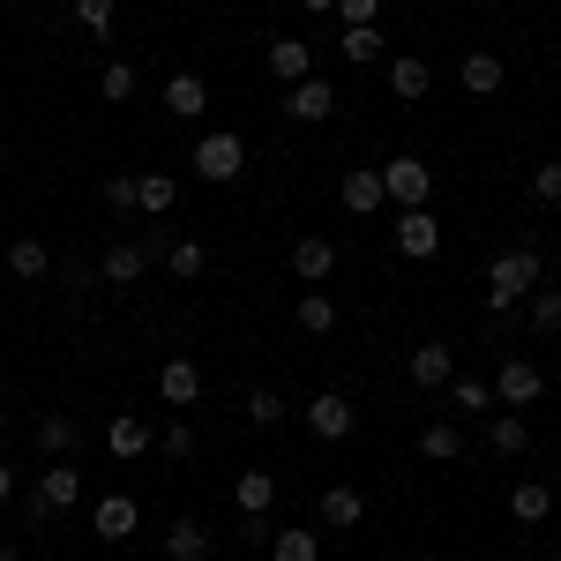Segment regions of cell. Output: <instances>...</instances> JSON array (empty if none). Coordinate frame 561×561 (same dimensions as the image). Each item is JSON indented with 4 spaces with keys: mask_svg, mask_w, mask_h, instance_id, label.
Returning a JSON list of instances; mask_svg holds the SVG:
<instances>
[{
    "mask_svg": "<svg viewBox=\"0 0 561 561\" xmlns=\"http://www.w3.org/2000/svg\"><path fill=\"white\" fill-rule=\"evenodd\" d=\"M547 285V270H539V248H502V255L486 262V307L494 314H510V307H524L531 293Z\"/></svg>",
    "mask_w": 561,
    "mask_h": 561,
    "instance_id": "cell-1",
    "label": "cell"
},
{
    "mask_svg": "<svg viewBox=\"0 0 561 561\" xmlns=\"http://www.w3.org/2000/svg\"><path fill=\"white\" fill-rule=\"evenodd\" d=\"M195 180H210V187H232V180L248 173V142H240V128H210L203 142H195Z\"/></svg>",
    "mask_w": 561,
    "mask_h": 561,
    "instance_id": "cell-2",
    "label": "cell"
},
{
    "mask_svg": "<svg viewBox=\"0 0 561 561\" xmlns=\"http://www.w3.org/2000/svg\"><path fill=\"white\" fill-rule=\"evenodd\" d=\"M76 502H83V472H76L68 457H53V465L38 472V494H31V517H68Z\"/></svg>",
    "mask_w": 561,
    "mask_h": 561,
    "instance_id": "cell-3",
    "label": "cell"
},
{
    "mask_svg": "<svg viewBox=\"0 0 561 561\" xmlns=\"http://www.w3.org/2000/svg\"><path fill=\"white\" fill-rule=\"evenodd\" d=\"M382 195L397 203V210H427L434 165H427V158H389V165H382Z\"/></svg>",
    "mask_w": 561,
    "mask_h": 561,
    "instance_id": "cell-4",
    "label": "cell"
},
{
    "mask_svg": "<svg viewBox=\"0 0 561 561\" xmlns=\"http://www.w3.org/2000/svg\"><path fill=\"white\" fill-rule=\"evenodd\" d=\"M397 255L404 262H434L442 255V217L434 210H397Z\"/></svg>",
    "mask_w": 561,
    "mask_h": 561,
    "instance_id": "cell-5",
    "label": "cell"
},
{
    "mask_svg": "<svg viewBox=\"0 0 561 561\" xmlns=\"http://www.w3.org/2000/svg\"><path fill=\"white\" fill-rule=\"evenodd\" d=\"M277 113H285V121H307V128H314V121H330V113H337V90L322 83V76H307V83H285Z\"/></svg>",
    "mask_w": 561,
    "mask_h": 561,
    "instance_id": "cell-6",
    "label": "cell"
},
{
    "mask_svg": "<svg viewBox=\"0 0 561 561\" xmlns=\"http://www.w3.org/2000/svg\"><path fill=\"white\" fill-rule=\"evenodd\" d=\"M300 412H307V427L322 434V442H345V434L359 427V412H352V397H337V389H322V397H307Z\"/></svg>",
    "mask_w": 561,
    "mask_h": 561,
    "instance_id": "cell-7",
    "label": "cell"
},
{
    "mask_svg": "<svg viewBox=\"0 0 561 561\" xmlns=\"http://www.w3.org/2000/svg\"><path fill=\"white\" fill-rule=\"evenodd\" d=\"M404 375L420 389H449V375H457V345H442V337H427V345H412V359H404Z\"/></svg>",
    "mask_w": 561,
    "mask_h": 561,
    "instance_id": "cell-8",
    "label": "cell"
},
{
    "mask_svg": "<svg viewBox=\"0 0 561 561\" xmlns=\"http://www.w3.org/2000/svg\"><path fill=\"white\" fill-rule=\"evenodd\" d=\"M135 524H142V510H135L128 494H105V502L90 510V531H98L105 547H128V539H135Z\"/></svg>",
    "mask_w": 561,
    "mask_h": 561,
    "instance_id": "cell-9",
    "label": "cell"
},
{
    "mask_svg": "<svg viewBox=\"0 0 561 561\" xmlns=\"http://www.w3.org/2000/svg\"><path fill=\"white\" fill-rule=\"evenodd\" d=\"M539 389H547L539 359H502V375H494V404H539Z\"/></svg>",
    "mask_w": 561,
    "mask_h": 561,
    "instance_id": "cell-10",
    "label": "cell"
},
{
    "mask_svg": "<svg viewBox=\"0 0 561 561\" xmlns=\"http://www.w3.org/2000/svg\"><path fill=\"white\" fill-rule=\"evenodd\" d=\"M337 203H345L352 217H375L389 203V195H382V165H352V173L337 180Z\"/></svg>",
    "mask_w": 561,
    "mask_h": 561,
    "instance_id": "cell-11",
    "label": "cell"
},
{
    "mask_svg": "<svg viewBox=\"0 0 561 561\" xmlns=\"http://www.w3.org/2000/svg\"><path fill=\"white\" fill-rule=\"evenodd\" d=\"M262 60H270L277 83H307V76H314V45H307V38H270V45H262Z\"/></svg>",
    "mask_w": 561,
    "mask_h": 561,
    "instance_id": "cell-12",
    "label": "cell"
},
{
    "mask_svg": "<svg viewBox=\"0 0 561 561\" xmlns=\"http://www.w3.org/2000/svg\"><path fill=\"white\" fill-rule=\"evenodd\" d=\"M457 83L472 90V98H494V90L510 83V68H502V53H486V45H472V53L457 60Z\"/></svg>",
    "mask_w": 561,
    "mask_h": 561,
    "instance_id": "cell-13",
    "label": "cell"
},
{
    "mask_svg": "<svg viewBox=\"0 0 561 561\" xmlns=\"http://www.w3.org/2000/svg\"><path fill=\"white\" fill-rule=\"evenodd\" d=\"M427 90H434V68L420 53H397V60H389V98H397V105H420Z\"/></svg>",
    "mask_w": 561,
    "mask_h": 561,
    "instance_id": "cell-14",
    "label": "cell"
},
{
    "mask_svg": "<svg viewBox=\"0 0 561 561\" xmlns=\"http://www.w3.org/2000/svg\"><path fill=\"white\" fill-rule=\"evenodd\" d=\"M165 113H173V121H203V113H210V83H203L195 68H180L173 83H165Z\"/></svg>",
    "mask_w": 561,
    "mask_h": 561,
    "instance_id": "cell-15",
    "label": "cell"
},
{
    "mask_svg": "<svg viewBox=\"0 0 561 561\" xmlns=\"http://www.w3.org/2000/svg\"><path fill=\"white\" fill-rule=\"evenodd\" d=\"M232 502H240V517H270V510H277V472L248 465V472L232 479Z\"/></svg>",
    "mask_w": 561,
    "mask_h": 561,
    "instance_id": "cell-16",
    "label": "cell"
},
{
    "mask_svg": "<svg viewBox=\"0 0 561 561\" xmlns=\"http://www.w3.org/2000/svg\"><path fill=\"white\" fill-rule=\"evenodd\" d=\"M142 270H150V248L121 240V248H105V262H98V285H142Z\"/></svg>",
    "mask_w": 561,
    "mask_h": 561,
    "instance_id": "cell-17",
    "label": "cell"
},
{
    "mask_svg": "<svg viewBox=\"0 0 561 561\" xmlns=\"http://www.w3.org/2000/svg\"><path fill=\"white\" fill-rule=\"evenodd\" d=\"M330 270H337V248H330V240H314V232L293 240V277H300V285H322Z\"/></svg>",
    "mask_w": 561,
    "mask_h": 561,
    "instance_id": "cell-18",
    "label": "cell"
},
{
    "mask_svg": "<svg viewBox=\"0 0 561 561\" xmlns=\"http://www.w3.org/2000/svg\"><path fill=\"white\" fill-rule=\"evenodd\" d=\"M158 397H165V404H195V397H203V367H195V359H165V367H158Z\"/></svg>",
    "mask_w": 561,
    "mask_h": 561,
    "instance_id": "cell-19",
    "label": "cell"
},
{
    "mask_svg": "<svg viewBox=\"0 0 561 561\" xmlns=\"http://www.w3.org/2000/svg\"><path fill=\"white\" fill-rule=\"evenodd\" d=\"M510 517L517 524H547L554 517V486H547V479H524L517 494H510Z\"/></svg>",
    "mask_w": 561,
    "mask_h": 561,
    "instance_id": "cell-20",
    "label": "cell"
},
{
    "mask_svg": "<svg viewBox=\"0 0 561 561\" xmlns=\"http://www.w3.org/2000/svg\"><path fill=\"white\" fill-rule=\"evenodd\" d=\"M359 517H367L359 486H322V524H337V531H359Z\"/></svg>",
    "mask_w": 561,
    "mask_h": 561,
    "instance_id": "cell-21",
    "label": "cell"
},
{
    "mask_svg": "<svg viewBox=\"0 0 561 561\" xmlns=\"http://www.w3.org/2000/svg\"><path fill=\"white\" fill-rule=\"evenodd\" d=\"M270 554H277V561H322V531L285 524V531H270Z\"/></svg>",
    "mask_w": 561,
    "mask_h": 561,
    "instance_id": "cell-22",
    "label": "cell"
},
{
    "mask_svg": "<svg viewBox=\"0 0 561 561\" xmlns=\"http://www.w3.org/2000/svg\"><path fill=\"white\" fill-rule=\"evenodd\" d=\"M150 442H158V434H150V420H135V412H121V420L105 427V449H113V457H142Z\"/></svg>",
    "mask_w": 561,
    "mask_h": 561,
    "instance_id": "cell-23",
    "label": "cell"
},
{
    "mask_svg": "<svg viewBox=\"0 0 561 561\" xmlns=\"http://www.w3.org/2000/svg\"><path fill=\"white\" fill-rule=\"evenodd\" d=\"M165 561H210V531L195 517H180L173 531H165Z\"/></svg>",
    "mask_w": 561,
    "mask_h": 561,
    "instance_id": "cell-24",
    "label": "cell"
},
{
    "mask_svg": "<svg viewBox=\"0 0 561 561\" xmlns=\"http://www.w3.org/2000/svg\"><path fill=\"white\" fill-rule=\"evenodd\" d=\"M173 203H180L173 173H142V180H135V210H142V217H165Z\"/></svg>",
    "mask_w": 561,
    "mask_h": 561,
    "instance_id": "cell-25",
    "label": "cell"
},
{
    "mask_svg": "<svg viewBox=\"0 0 561 561\" xmlns=\"http://www.w3.org/2000/svg\"><path fill=\"white\" fill-rule=\"evenodd\" d=\"M76 442H83V427H76L68 412H45L38 420V449L45 457H76Z\"/></svg>",
    "mask_w": 561,
    "mask_h": 561,
    "instance_id": "cell-26",
    "label": "cell"
},
{
    "mask_svg": "<svg viewBox=\"0 0 561 561\" xmlns=\"http://www.w3.org/2000/svg\"><path fill=\"white\" fill-rule=\"evenodd\" d=\"M337 53H345V68H375L382 60V31L375 23H352L345 38H337Z\"/></svg>",
    "mask_w": 561,
    "mask_h": 561,
    "instance_id": "cell-27",
    "label": "cell"
},
{
    "mask_svg": "<svg viewBox=\"0 0 561 561\" xmlns=\"http://www.w3.org/2000/svg\"><path fill=\"white\" fill-rule=\"evenodd\" d=\"M486 449H494V457H524V449H531V427H524V412H502V420L486 427Z\"/></svg>",
    "mask_w": 561,
    "mask_h": 561,
    "instance_id": "cell-28",
    "label": "cell"
},
{
    "mask_svg": "<svg viewBox=\"0 0 561 561\" xmlns=\"http://www.w3.org/2000/svg\"><path fill=\"white\" fill-rule=\"evenodd\" d=\"M420 457H434V465H457V457H465V434L449 427V420H434V427H420Z\"/></svg>",
    "mask_w": 561,
    "mask_h": 561,
    "instance_id": "cell-29",
    "label": "cell"
},
{
    "mask_svg": "<svg viewBox=\"0 0 561 561\" xmlns=\"http://www.w3.org/2000/svg\"><path fill=\"white\" fill-rule=\"evenodd\" d=\"M45 270H53V255H45V240H15V248H8V277H23V285H38Z\"/></svg>",
    "mask_w": 561,
    "mask_h": 561,
    "instance_id": "cell-30",
    "label": "cell"
},
{
    "mask_svg": "<svg viewBox=\"0 0 561 561\" xmlns=\"http://www.w3.org/2000/svg\"><path fill=\"white\" fill-rule=\"evenodd\" d=\"M165 270H173L180 285H195V277L210 270V248H203V240H173V248H165Z\"/></svg>",
    "mask_w": 561,
    "mask_h": 561,
    "instance_id": "cell-31",
    "label": "cell"
},
{
    "mask_svg": "<svg viewBox=\"0 0 561 561\" xmlns=\"http://www.w3.org/2000/svg\"><path fill=\"white\" fill-rule=\"evenodd\" d=\"M300 330H307V337H330V330H337V307H330V293H314V285L300 293Z\"/></svg>",
    "mask_w": 561,
    "mask_h": 561,
    "instance_id": "cell-32",
    "label": "cell"
},
{
    "mask_svg": "<svg viewBox=\"0 0 561 561\" xmlns=\"http://www.w3.org/2000/svg\"><path fill=\"white\" fill-rule=\"evenodd\" d=\"M449 404H457V412H486V404H494V382H479V375H449Z\"/></svg>",
    "mask_w": 561,
    "mask_h": 561,
    "instance_id": "cell-33",
    "label": "cell"
},
{
    "mask_svg": "<svg viewBox=\"0 0 561 561\" xmlns=\"http://www.w3.org/2000/svg\"><path fill=\"white\" fill-rule=\"evenodd\" d=\"M240 404H248V420H255V427H285V412H293V404H285L277 389H248Z\"/></svg>",
    "mask_w": 561,
    "mask_h": 561,
    "instance_id": "cell-34",
    "label": "cell"
},
{
    "mask_svg": "<svg viewBox=\"0 0 561 561\" xmlns=\"http://www.w3.org/2000/svg\"><path fill=\"white\" fill-rule=\"evenodd\" d=\"M531 330H539V337L561 330V285H539V293H531Z\"/></svg>",
    "mask_w": 561,
    "mask_h": 561,
    "instance_id": "cell-35",
    "label": "cell"
},
{
    "mask_svg": "<svg viewBox=\"0 0 561 561\" xmlns=\"http://www.w3.org/2000/svg\"><path fill=\"white\" fill-rule=\"evenodd\" d=\"M98 90H105V105H128V98H135V68H128V60H105Z\"/></svg>",
    "mask_w": 561,
    "mask_h": 561,
    "instance_id": "cell-36",
    "label": "cell"
},
{
    "mask_svg": "<svg viewBox=\"0 0 561 561\" xmlns=\"http://www.w3.org/2000/svg\"><path fill=\"white\" fill-rule=\"evenodd\" d=\"M531 203H547V210H561V158H547V165L531 173Z\"/></svg>",
    "mask_w": 561,
    "mask_h": 561,
    "instance_id": "cell-37",
    "label": "cell"
},
{
    "mask_svg": "<svg viewBox=\"0 0 561 561\" xmlns=\"http://www.w3.org/2000/svg\"><path fill=\"white\" fill-rule=\"evenodd\" d=\"M113 15H121V0H76V23H83V31H98V38L113 31Z\"/></svg>",
    "mask_w": 561,
    "mask_h": 561,
    "instance_id": "cell-38",
    "label": "cell"
},
{
    "mask_svg": "<svg viewBox=\"0 0 561 561\" xmlns=\"http://www.w3.org/2000/svg\"><path fill=\"white\" fill-rule=\"evenodd\" d=\"M135 180H142V173H113V180H105V210H113V217L135 210Z\"/></svg>",
    "mask_w": 561,
    "mask_h": 561,
    "instance_id": "cell-39",
    "label": "cell"
},
{
    "mask_svg": "<svg viewBox=\"0 0 561 561\" xmlns=\"http://www.w3.org/2000/svg\"><path fill=\"white\" fill-rule=\"evenodd\" d=\"M158 442H165V457H173V465H180V457H195V449H203V442H195V427H187V420H173V427L158 434Z\"/></svg>",
    "mask_w": 561,
    "mask_h": 561,
    "instance_id": "cell-40",
    "label": "cell"
},
{
    "mask_svg": "<svg viewBox=\"0 0 561 561\" xmlns=\"http://www.w3.org/2000/svg\"><path fill=\"white\" fill-rule=\"evenodd\" d=\"M330 15H345V31H352V23H375V15H382V0H337Z\"/></svg>",
    "mask_w": 561,
    "mask_h": 561,
    "instance_id": "cell-41",
    "label": "cell"
},
{
    "mask_svg": "<svg viewBox=\"0 0 561 561\" xmlns=\"http://www.w3.org/2000/svg\"><path fill=\"white\" fill-rule=\"evenodd\" d=\"M8 494H15V465H0V502H8Z\"/></svg>",
    "mask_w": 561,
    "mask_h": 561,
    "instance_id": "cell-42",
    "label": "cell"
},
{
    "mask_svg": "<svg viewBox=\"0 0 561 561\" xmlns=\"http://www.w3.org/2000/svg\"><path fill=\"white\" fill-rule=\"evenodd\" d=\"M300 8H307V15H330V8H337V0H300Z\"/></svg>",
    "mask_w": 561,
    "mask_h": 561,
    "instance_id": "cell-43",
    "label": "cell"
},
{
    "mask_svg": "<svg viewBox=\"0 0 561 561\" xmlns=\"http://www.w3.org/2000/svg\"><path fill=\"white\" fill-rule=\"evenodd\" d=\"M0 561H23V547H8V539H0Z\"/></svg>",
    "mask_w": 561,
    "mask_h": 561,
    "instance_id": "cell-44",
    "label": "cell"
},
{
    "mask_svg": "<svg viewBox=\"0 0 561 561\" xmlns=\"http://www.w3.org/2000/svg\"><path fill=\"white\" fill-rule=\"evenodd\" d=\"M0 434H8V404H0Z\"/></svg>",
    "mask_w": 561,
    "mask_h": 561,
    "instance_id": "cell-45",
    "label": "cell"
},
{
    "mask_svg": "<svg viewBox=\"0 0 561 561\" xmlns=\"http://www.w3.org/2000/svg\"><path fill=\"white\" fill-rule=\"evenodd\" d=\"M0 165H8V142H0Z\"/></svg>",
    "mask_w": 561,
    "mask_h": 561,
    "instance_id": "cell-46",
    "label": "cell"
},
{
    "mask_svg": "<svg viewBox=\"0 0 561 561\" xmlns=\"http://www.w3.org/2000/svg\"><path fill=\"white\" fill-rule=\"evenodd\" d=\"M554 561H561V554H554Z\"/></svg>",
    "mask_w": 561,
    "mask_h": 561,
    "instance_id": "cell-47",
    "label": "cell"
}]
</instances>
